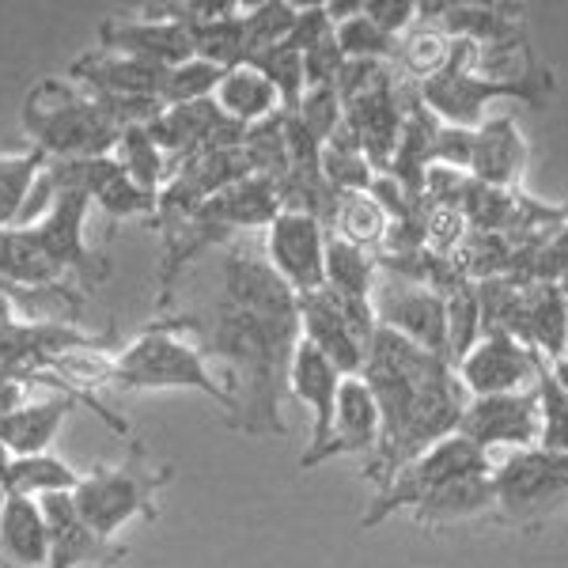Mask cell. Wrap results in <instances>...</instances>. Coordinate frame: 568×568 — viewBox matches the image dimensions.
Returning a JSON list of instances; mask_svg holds the SVG:
<instances>
[{
	"label": "cell",
	"instance_id": "13",
	"mask_svg": "<svg viewBox=\"0 0 568 568\" xmlns=\"http://www.w3.org/2000/svg\"><path fill=\"white\" fill-rule=\"evenodd\" d=\"M345 375L326 361L315 345H307L304 337L296 342L288 364V390L311 409V439L300 455V470H315L318 455L326 452L329 433H334V406H337V387Z\"/></svg>",
	"mask_w": 568,
	"mask_h": 568
},
{
	"label": "cell",
	"instance_id": "25",
	"mask_svg": "<svg viewBox=\"0 0 568 568\" xmlns=\"http://www.w3.org/2000/svg\"><path fill=\"white\" fill-rule=\"evenodd\" d=\"M497 508V489H493V474H474V478H459L433 497H425L417 508H409L417 527H452V524H474V519H489Z\"/></svg>",
	"mask_w": 568,
	"mask_h": 568
},
{
	"label": "cell",
	"instance_id": "20",
	"mask_svg": "<svg viewBox=\"0 0 568 568\" xmlns=\"http://www.w3.org/2000/svg\"><path fill=\"white\" fill-rule=\"evenodd\" d=\"M345 122L361 136L364 160L372 163L375 175H387L394 144H398V136H402V95H398L394 72L379 88L364 91L361 99L345 103Z\"/></svg>",
	"mask_w": 568,
	"mask_h": 568
},
{
	"label": "cell",
	"instance_id": "6",
	"mask_svg": "<svg viewBox=\"0 0 568 568\" xmlns=\"http://www.w3.org/2000/svg\"><path fill=\"white\" fill-rule=\"evenodd\" d=\"M474 474H493L489 455L459 433L439 439V444H433L428 452H420L417 459H409L402 466L383 489H375V500L364 508L361 527L372 530V527L387 524L398 511L417 508V504L425 497H433L436 489H444V485H452L459 478H474Z\"/></svg>",
	"mask_w": 568,
	"mask_h": 568
},
{
	"label": "cell",
	"instance_id": "43",
	"mask_svg": "<svg viewBox=\"0 0 568 568\" xmlns=\"http://www.w3.org/2000/svg\"><path fill=\"white\" fill-rule=\"evenodd\" d=\"M470 160H474V130H459V125H444L436 130V144H433V163H444V168L466 171L470 175Z\"/></svg>",
	"mask_w": 568,
	"mask_h": 568
},
{
	"label": "cell",
	"instance_id": "4",
	"mask_svg": "<svg viewBox=\"0 0 568 568\" xmlns=\"http://www.w3.org/2000/svg\"><path fill=\"white\" fill-rule=\"evenodd\" d=\"M175 470L160 466L144 455L141 444H133V455L122 466H95L91 474H80L77 489H72V504L77 516L91 535L114 542V535L133 519L155 524L160 519V504L155 493L163 489Z\"/></svg>",
	"mask_w": 568,
	"mask_h": 568
},
{
	"label": "cell",
	"instance_id": "21",
	"mask_svg": "<svg viewBox=\"0 0 568 568\" xmlns=\"http://www.w3.org/2000/svg\"><path fill=\"white\" fill-rule=\"evenodd\" d=\"M511 337L524 342L546 361L568 356V296L549 281H530L519 292V311L511 323Z\"/></svg>",
	"mask_w": 568,
	"mask_h": 568
},
{
	"label": "cell",
	"instance_id": "17",
	"mask_svg": "<svg viewBox=\"0 0 568 568\" xmlns=\"http://www.w3.org/2000/svg\"><path fill=\"white\" fill-rule=\"evenodd\" d=\"M39 508L50 524V561L45 568H114L130 554L125 546L106 542L80 524L72 493H45L39 497Z\"/></svg>",
	"mask_w": 568,
	"mask_h": 568
},
{
	"label": "cell",
	"instance_id": "41",
	"mask_svg": "<svg viewBox=\"0 0 568 568\" xmlns=\"http://www.w3.org/2000/svg\"><path fill=\"white\" fill-rule=\"evenodd\" d=\"M300 58H304V84L307 88H334L337 84V72H342L345 58H342V50H337L334 34H326L323 42L311 45V50H304Z\"/></svg>",
	"mask_w": 568,
	"mask_h": 568
},
{
	"label": "cell",
	"instance_id": "34",
	"mask_svg": "<svg viewBox=\"0 0 568 568\" xmlns=\"http://www.w3.org/2000/svg\"><path fill=\"white\" fill-rule=\"evenodd\" d=\"M110 155L122 163V171L136 182V186L149 190V194H160V182H163V175H168V155H163L160 144L152 141L149 125L122 130V136H118V144Z\"/></svg>",
	"mask_w": 568,
	"mask_h": 568
},
{
	"label": "cell",
	"instance_id": "23",
	"mask_svg": "<svg viewBox=\"0 0 568 568\" xmlns=\"http://www.w3.org/2000/svg\"><path fill=\"white\" fill-rule=\"evenodd\" d=\"M300 337L307 345H315L318 353L326 356L342 375H361L364 361H368V349L356 342V334L345 326L342 311L334 307L326 288L311 292V296H300Z\"/></svg>",
	"mask_w": 568,
	"mask_h": 568
},
{
	"label": "cell",
	"instance_id": "29",
	"mask_svg": "<svg viewBox=\"0 0 568 568\" xmlns=\"http://www.w3.org/2000/svg\"><path fill=\"white\" fill-rule=\"evenodd\" d=\"M50 160L39 149L23 152H4L0 155V232L8 227H20V220L31 205V194L45 175Z\"/></svg>",
	"mask_w": 568,
	"mask_h": 568
},
{
	"label": "cell",
	"instance_id": "28",
	"mask_svg": "<svg viewBox=\"0 0 568 568\" xmlns=\"http://www.w3.org/2000/svg\"><path fill=\"white\" fill-rule=\"evenodd\" d=\"M77 481L80 474L65 459H58V455H23V459H8L4 474H0V497L12 493V497L39 500L45 493H72Z\"/></svg>",
	"mask_w": 568,
	"mask_h": 568
},
{
	"label": "cell",
	"instance_id": "15",
	"mask_svg": "<svg viewBox=\"0 0 568 568\" xmlns=\"http://www.w3.org/2000/svg\"><path fill=\"white\" fill-rule=\"evenodd\" d=\"M470 45L474 42L455 39L452 65H447L444 72H436L433 80H425V84H417L420 103L433 110L444 125H459V130H478L481 114H485V103L504 95L500 88H493L489 80H481L478 72L466 65V58H470Z\"/></svg>",
	"mask_w": 568,
	"mask_h": 568
},
{
	"label": "cell",
	"instance_id": "36",
	"mask_svg": "<svg viewBox=\"0 0 568 568\" xmlns=\"http://www.w3.org/2000/svg\"><path fill=\"white\" fill-rule=\"evenodd\" d=\"M246 65H254L265 80H270L273 91H277V99H281L284 114H292V110L300 106V99H304V91H307L304 58H300V50H292L288 42H281V45H270V50L254 53Z\"/></svg>",
	"mask_w": 568,
	"mask_h": 568
},
{
	"label": "cell",
	"instance_id": "24",
	"mask_svg": "<svg viewBox=\"0 0 568 568\" xmlns=\"http://www.w3.org/2000/svg\"><path fill=\"white\" fill-rule=\"evenodd\" d=\"M50 561V524L39 500L0 497V568H45Z\"/></svg>",
	"mask_w": 568,
	"mask_h": 568
},
{
	"label": "cell",
	"instance_id": "44",
	"mask_svg": "<svg viewBox=\"0 0 568 568\" xmlns=\"http://www.w3.org/2000/svg\"><path fill=\"white\" fill-rule=\"evenodd\" d=\"M549 372H554L557 387H561L565 398H568V356H561V361H549Z\"/></svg>",
	"mask_w": 568,
	"mask_h": 568
},
{
	"label": "cell",
	"instance_id": "19",
	"mask_svg": "<svg viewBox=\"0 0 568 568\" xmlns=\"http://www.w3.org/2000/svg\"><path fill=\"white\" fill-rule=\"evenodd\" d=\"M383 436V417L375 406V394L368 390L364 375H345L337 387V406H334V433H329L326 452L318 455V466L342 455H361L364 466L375 459Z\"/></svg>",
	"mask_w": 568,
	"mask_h": 568
},
{
	"label": "cell",
	"instance_id": "37",
	"mask_svg": "<svg viewBox=\"0 0 568 568\" xmlns=\"http://www.w3.org/2000/svg\"><path fill=\"white\" fill-rule=\"evenodd\" d=\"M240 23H243V34H246V61H251L254 53L288 42L292 23H296V4H288V0H273V4L240 8Z\"/></svg>",
	"mask_w": 568,
	"mask_h": 568
},
{
	"label": "cell",
	"instance_id": "5",
	"mask_svg": "<svg viewBox=\"0 0 568 568\" xmlns=\"http://www.w3.org/2000/svg\"><path fill=\"white\" fill-rule=\"evenodd\" d=\"M497 508L493 524L511 530H542L554 519H568V455L527 447L493 466Z\"/></svg>",
	"mask_w": 568,
	"mask_h": 568
},
{
	"label": "cell",
	"instance_id": "31",
	"mask_svg": "<svg viewBox=\"0 0 568 568\" xmlns=\"http://www.w3.org/2000/svg\"><path fill=\"white\" fill-rule=\"evenodd\" d=\"M387 227H390V220L372 194H337V205H334V216H329L326 232L372 254L375 246H383V240H387Z\"/></svg>",
	"mask_w": 568,
	"mask_h": 568
},
{
	"label": "cell",
	"instance_id": "3",
	"mask_svg": "<svg viewBox=\"0 0 568 568\" xmlns=\"http://www.w3.org/2000/svg\"><path fill=\"white\" fill-rule=\"evenodd\" d=\"M23 130L31 149H39L50 163H77L110 155L122 130L106 122L95 99L72 80L45 77L27 88L23 99Z\"/></svg>",
	"mask_w": 568,
	"mask_h": 568
},
{
	"label": "cell",
	"instance_id": "18",
	"mask_svg": "<svg viewBox=\"0 0 568 568\" xmlns=\"http://www.w3.org/2000/svg\"><path fill=\"white\" fill-rule=\"evenodd\" d=\"M163 77L168 69L110 50L80 53L69 65V80L84 84L91 99H160Z\"/></svg>",
	"mask_w": 568,
	"mask_h": 568
},
{
	"label": "cell",
	"instance_id": "2",
	"mask_svg": "<svg viewBox=\"0 0 568 568\" xmlns=\"http://www.w3.org/2000/svg\"><path fill=\"white\" fill-rule=\"evenodd\" d=\"M197 326V318H168L149 326L110 361L106 383L122 390H201L235 417V394L227 390L224 375L213 372L201 345L182 337V329Z\"/></svg>",
	"mask_w": 568,
	"mask_h": 568
},
{
	"label": "cell",
	"instance_id": "42",
	"mask_svg": "<svg viewBox=\"0 0 568 568\" xmlns=\"http://www.w3.org/2000/svg\"><path fill=\"white\" fill-rule=\"evenodd\" d=\"M361 12L368 16L383 34H390V39H402V34L417 23L414 0H361Z\"/></svg>",
	"mask_w": 568,
	"mask_h": 568
},
{
	"label": "cell",
	"instance_id": "27",
	"mask_svg": "<svg viewBox=\"0 0 568 568\" xmlns=\"http://www.w3.org/2000/svg\"><path fill=\"white\" fill-rule=\"evenodd\" d=\"M213 103L220 114L232 118L243 130L262 125V122H270L273 114H281L277 91H273V84L254 65L224 69V77H220V84L213 91Z\"/></svg>",
	"mask_w": 568,
	"mask_h": 568
},
{
	"label": "cell",
	"instance_id": "39",
	"mask_svg": "<svg viewBox=\"0 0 568 568\" xmlns=\"http://www.w3.org/2000/svg\"><path fill=\"white\" fill-rule=\"evenodd\" d=\"M334 39H337V50H342L345 61H383V65H387V61L398 58V39L383 34L364 12H356L353 20L337 23Z\"/></svg>",
	"mask_w": 568,
	"mask_h": 568
},
{
	"label": "cell",
	"instance_id": "33",
	"mask_svg": "<svg viewBox=\"0 0 568 568\" xmlns=\"http://www.w3.org/2000/svg\"><path fill=\"white\" fill-rule=\"evenodd\" d=\"M530 387H535V398H538V447H542V452L568 455V398H565V390L557 387L546 356L535 361V383H530Z\"/></svg>",
	"mask_w": 568,
	"mask_h": 568
},
{
	"label": "cell",
	"instance_id": "38",
	"mask_svg": "<svg viewBox=\"0 0 568 568\" xmlns=\"http://www.w3.org/2000/svg\"><path fill=\"white\" fill-rule=\"evenodd\" d=\"M220 77H224V69L209 65V61H201V58L182 61V65L168 69V77H163L160 103H163V106L205 103V99H213V91H216V84H220Z\"/></svg>",
	"mask_w": 568,
	"mask_h": 568
},
{
	"label": "cell",
	"instance_id": "7",
	"mask_svg": "<svg viewBox=\"0 0 568 568\" xmlns=\"http://www.w3.org/2000/svg\"><path fill=\"white\" fill-rule=\"evenodd\" d=\"M372 311L379 329H390L417 349L447 361V304L433 288L379 273L372 288Z\"/></svg>",
	"mask_w": 568,
	"mask_h": 568
},
{
	"label": "cell",
	"instance_id": "32",
	"mask_svg": "<svg viewBox=\"0 0 568 568\" xmlns=\"http://www.w3.org/2000/svg\"><path fill=\"white\" fill-rule=\"evenodd\" d=\"M452 53H455L452 34L433 20H420V12H417V23L398 39V61L406 65V72L417 84H425V80H433L436 72H444L452 65Z\"/></svg>",
	"mask_w": 568,
	"mask_h": 568
},
{
	"label": "cell",
	"instance_id": "26",
	"mask_svg": "<svg viewBox=\"0 0 568 568\" xmlns=\"http://www.w3.org/2000/svg\"><path fill=\"white\" fill-rule=\"evenodd\" d=\"M69 414H72V394H53L45 402H23L16 414L0 420V444L8 447L12 459L50 452L53 436H58V428L65 425Z\"/></svg>",
	"mask_w": 568,
	"mask_h": 568
},
{
	"label": "cell",
	"instance_id": "16",
	"mask_svg": "<svg viewBox=\"0 0 568 568\" xmlns=\"http://www.w3.org/2000/svg\"><path fill=\"white\" fill-rule=\"evenodd\" d=\"M224 300L265 323L300 326V296L273 273L270 262L254 254L232 251L224 258Z\"/></svg>",
	"mask_w": 568,
	"mask_h": 568
},
{
	"label": "cell",
	"instance_id": "10",
	"mask_svg": "<svg viewBox=\"0 0 568 568\" xmlns=\"http://www.w3.org/2000/svg\"><path fill=\"white\" fill-rule=\"evenodd\" d=\"M470 444H478L485 455L493 447H538V398L535 387L511 390V394H485V398H470L463 409V420L455 428Z\"/></svg>",
	"mask_w": 568,
	"mask_h": 568
},
{
	"label": "cell",
	"instance_id": "40",
	"mask_svg": "<svg viewBox=\"0 0 568 568\" xmlns=\"http://www.w3.org/2000/svg\"><path fill=\"white\" fill-rule=\"evenodd\" d=\"M292 114L300 118V125H304L318 144H326L337 125H342L345 103H342V95H337V88H307Z\"/></svg>",
	"mask_w": 568,
	"mask_h": 568
},
{
	"label": "cell",
	"instance_id": "8",
	"mask_svg": "<svg viewBox=\"0 0 568 568\" xmlns=\"http://www.w3.org/2000/svg\"><path fill=\"white\" fill-rule=\"evenodd\" d=\"M265 262L296 296L326 284V227L304 209H281L265 227Z\"/></svg>",
	"mask_w": 568,
	"mask_h": 568
},
{
	"label": "cell",
	"instance_id": "45",
	"mask_svg": "<svg viewBox=\"0 0 568 568\" xmlns=\"http://www.w3.org/2000/svg\"><path fill=\"white\" fill-rule=\"evenodd\" d=\"M557 288H561V292H565V296H568V262H565V270H561V277H557Z\"/></svg>",
	"mask_w": 568,
	"mask_h": 568
},
{
	"label": "cell",
	"instance_id": "9",
	"mask_svg": "<svg viewBox=\"0 0 568 568\" xmlns=\"http://www.w3.org/2000/svg\"><path fill=\"white\" fill-rule=\"evenodd\" d=\"M99 50L125 53V58L149 61L160 69H175L194 58V31L186 23L171 20L163 8H144L136 16L99 23Z\"/></svg>",
	"mask_w": 568,
	"mask_h": 568
},
{
	"label": "cell",
	"instance_id": "12",
	"mask_svg": "<svg viewBox=\"0 0 568 568\" xmlns=\"http://www.w3.org/2000/svg\"><path fill=\"white\" fill-rule=\"evenodd\" d=\"M53 186H58V197H53L50 213H45L39 224L27 227V235H31L34 246L50 258V265L58 273L80 270L84 277L103 281L106 265H95V258H91V251L84 243V213L91 205L88 194L77 186H65V182H58V179H53Z\"/></svg>",
	"mask_w": 568,
	"mask_h": 568
},
{
	"label": "cell",
	"instance_id": "1",
	"mask_svg": "<svg viewBox=\"0 0 568 568\" xmlns=\"http://www.w3.org/2000/svg\"><path fill=\"white\" fill-rule=\"evenodd\" d=\"M300 326L265 323L235 304H220L201 353L224 364V383L235 394V428L246 436H288L281 417V390L288 387V364Z\"/></svg>",
	"mask_w": 568,
	"mask_h": 568
},
{
	"label": "cell",
	"instance_id": "22",
	"mask_svg": "<svg viewBox=\"0 0 568 568\" xmlns=\"http://www.w3.org/2000/svg\"><path fill=\"white\" fill-rule=\"evenodd\" d=\"M527 141L511 118H489L474 130V160L470 179L481 186L519 190L527 175Z\"/></svg>",
	"mask_w": 568,
	"mask_h": 568
},
{
	"label": "cell",
	"instance_id": "35",
	"mask_svg": "<svg viewBox=\"0 0 568 568\" xmlns=\"http://www.w3.org/2000/svg\"><path fill=\"white\" fill-rule=\"evenodd\" d=\"M447 304V364H459L474 345L481 342V304H478V284L466 281L452 296L444 300Z\"/></svg>",
	"mask_w": 568,
	"mask_h": 568
},
{
	"label": "cell",
	"instance_id": "14",
	"mask_svg": "<svg viewBox=\"0 0 568 568\" xmlns=\"http://www.w3.org/2000/svg\"><path fill=\"white\" fill-rule=\"evenodd\" d=\"M535 361L538 353L516 342L511 334H481V342L455 364V375L470 398L511 394L535 383Z\"/></svg>",
	"mask_w": 568,
	"mask_h": 568
},
{
	"label": "cell",
	"instance_id": "11",
	"mask_svg": "<svg viewBox=\"0 0 568 568\" xmlns=\"http://www.w3.org/2000/svg\"><path fill=\"white\" fill-rule=\"evenodd\" d=\"M466 65L478 72L481 80H489L493 88H500L504 95L524 99L530 110H542L549 103V95L557 91L554 72L542 58L535 53L527 31L516 39L489 42V45H470V58Z\"/></svg>",
	"mask_w": 568,
	"mask_h": 568
},
{
	"label": "cell",
	"instance_id": "30",
	"mask_svg": "<svg viewBox=\"0 0 568 568\" xmlns=\"http://www.w3.org/2000/svg\"><path fill=\"white\" fill-rule=\"evenodd\" d=\"M379 281V265L368 251L337 240L326 232V292L345 300H372V288Z\"/></svg>",
	"mask_w": 568,
	"mask_h": 568
}]
</instances>
